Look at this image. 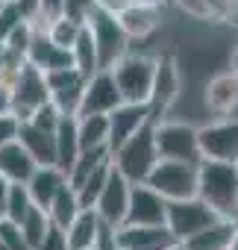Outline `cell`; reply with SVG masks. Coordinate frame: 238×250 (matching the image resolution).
Instances as JSON below:
<instances>
[{"mask_svg": "<svg viewBox=\"0 0 238 250\" xmlns=\"http://www.w3.org/2000/svg\"><path fill=\"white\" fill-rule=\"evenodd\" d=\"M18 142L36 159V165H56V139H53V133L36 127L30 121H21L18 124Z\"/></svg>", "mask_w": 238, "mask_h": 250, "instance_id": "cell-19", "label": "cell"}, {"mask_svg": "<svg viewBox=\"0 0 238 250\" xmlns=\"http://www.w3.org/2000/svg\"><path fill=\"white\" fill-rule=\"evenodd\" d=\"M141 3H162V0H141Z\"/></svg>", "mask_w": 238, "mask_h": 250, "instance_id": "cell-47", "label": "cell"}, {"mask_svg": "<svg viewBox=\"0 0 238 250\" xmlns=\"http://www.w3.org/2000/svg\"><path fill=\"white\" fill-rule=\"evenodd\" d=\"M59 15H62V0H39V24L36 27H44Z\"/></svg>", "mask_w": 238, "mask_h": 250, "instance_id": "cell-37", "label": "cell"}, {"mask_svg": "<svg viewBox=\"0 0 238 250\" xmlns=\"http://www.w3.org/2000/svg\"><path fill=\"white\" fill-rule=\"evenodd\" d=\"M77 212H79V200H77V191L65 183L59 191H56V197L50 200V206H47V218H50V224L53 227H59V229H65L74 218H77Z\"/></svg>", "mask_w": 238, "mask_h": 250, "instance_id": "cell-25", "label": "cell"}, {"mask_svg": "<svg viewBox=\"0 0 238 250\" xmlns=\"http://www.w3.org/2000/svg\"><path fill=\"white\" fill-rule=\"evenodd\" d=\"M153 124L156 121H147L141 130H136L121 147L112 153V165L121 171L130 183H144L147 174L153 171V165L159 162L156 142H153Z\"/></svg>", "mask_w": 238, "mask_h": 250, "instance_id": "cell-2", "label": "cell"}, {"mask_svg": "<svg viewBox=\"0 0 238 250\" xmlns=\"http://www.w3.org/2000/svg\"><path fill=\"white\" fill-rule=\"evenodd\" d=\"M0 3H3V0H0Z\"/></svg>", "mask_w": 238, "mask_h": 250, "instance_id": "cell-50", "label": "cell"}, {"mask_svg": "<svg viewBox=\"0 0 238 250\" xmlns=\"http://www.w3.org/2000/svg\"><path fill=\"white\" fill-rule=\"evenodd\" d=\"M165 197L153 191L147 183H133L130 186V203L124 224H139V227H156L165 224Z\"/></svg>", "mask_w": 238, "mask_h": 250, "instance_id": "cell-14", "label": "cell"}, {"mask_svg": "<svg viewBox=\"0 0 238 250\" xmlns=\"http://www.w3.org/2000/svg\"><path fill=\"white\" fill-rule=\"evenodd\" d=\"M232 74L238 77V47H235V53H232Z\"/></svg>", "mask_w": 238, "mask_h": 250, "instance_id": "cell-44", "label": "cell"}, {"mask_svg": "<svg viewBox=\"0 0 238 250\" xmlns=\"http://www.w3.org/2000/svg\"><path fill=\"white\" fill-rule=\"evenodd\" d=\"M18 124H21V121H18L12 112L0 115V145H6V142L18 139Z\"/></svg>", "mask_w": 238, "mask_h": 250, "instance_id": "cell-38", "label": "cell"}, {"mask_svg": "<svg viewBox=\"0 0 238 250\" xmlns=\"http://www.w3.org/2000/svg\"><path fill=\"white\" fill-rule=\"evenodd\" d=\"M229 250H238V235H235V241L229 244Z\"/></svg>", "mask_w": 238, "mask_h": 250, "instance_id": "cell-46", "label": "cell"}, {"mask_svg": "<svg viewBox=\"0 0 238 250\" xmlns=\"http://www.w3.org/2000/svg\"><path fill=\"white\" fill-rule=\"evenodd\" d=\"M171 250H182V247H179V244H174V247H171Z\"/></svg>", "mask_w": 238, "mask_h": 250, "instance_id": "cell-48", "label": "cell"}, {"mask_svg": "<svg viewBox=\"0 0 238 250\" xmlns=\"http://www.w3.org/2000/svg\"><path fill=\"white\" fill-rule=\"evenodd\" d=\"M118 103H124V100H121V91H118V85L112 80V71H94L85 80L77 118L79 115H109Z\"/></svg>", "mask_w": 238, "mask_h": 250, "instance_id": "cell-13", "label": "cell"}, {"mask_svg": "<svg viewBox=\"0 0 238 250\" xmlns=\"http://www.w3.org/2000/svg\"><path fill=\"white\" fill-rule=\"evenodd\" d=\"M97 229H100V218L94 209H79L77 218L65 227V241L68 250H91L97 241Z\"/></svg>", "mask_w": 238, "mask_h": 250, "instance_id": "cell-23", "label": "cell"}, {"mask_svg": "<svg viewBox=\"0 0 238 250\" xmlns=\"http://www.w3.org/2000/svg\"><path fill=\"white\" fill-rule=\"evenodd\" d=\"M9 88H12V106H9V112H12L18 121H30L33 109L50 100L44 74H41L36 65H30V62L21 65V71L15 74V80L9 83Z\"/></svg>", "mask_w": 238, "mask_h": 250, "instance_id": "cell-8", "label": "cell"}, {"mask_svg": "<svg viewBox=\"0 0 238 250\" xmlns=\"http://www.w3.org/2000/svg\"><path fill=\"white\" fill-rule=\"evenodd\" d=\"M94 9H97L94 0H62V15L77 21V24H85Z\"/></svg>", "mask_w": 238, "mask_h": 250, "instance_id": "cell-34", "label": "cell"}, {"mask_svg": "<svg viewBox=\"0 0 238 250\" xmlns=\"http://www.w3.org/2000/svg\"><path fill=\"white\" fill-rule=\"evenodd\" d=\"M174 3H177L185 15H191V18H197V21H220L218 12L206 3V0H174Z\"/></svg>", "mask_w": 238, "mask_h": 250, "instance_id": "cell-35", "label": "cell"}, {"mask_svg": "<svg viewBox=\"0 0 238 250\" xmlns=\"http://www.w3.org/2000/svg\"><path fill=\"white\" fill-rule=\"evenodd\" d=\"M153 142L159 159H174V162H200V147H197V127L179 121H156L153 124Z\"/></svg>", "mask_w": 238, "mask_h": 250, "instance_id": "cell-5", "label": "cell"}, {"mask_svg": "<svg viewBox=\"0 0 238 250\" xmlns=\"http://www.w3.org/2000/svg\"><path fill=\"white\" fill-rule=\"evenodd\" d=\"M36 250H68L65 229H59V227H53V224H50V229L44 232V238L39 241V247H36Z\"/></svg>", "mask_w": 238, "mask_h": 250, "instance_id": "cell-36", "label": "cell"}, {"mask_svg": "<svg viewBox=\"0 0 238 250\" xmlns=\"http://www.w3.org/2000/svg\"><path fill=\"white\" fill-rule=\"evenodd\" d=\"M109 71H112L118 91H121V100H127V103H147L150 100L156 59L139 56V53H124Z\"/></svg>", "mask_w": 238, "mask_h": 250, "instance_id": "cell-3", "label": "cell"}, {"mask_svg": "<svg viewBox=\"0 0 238 250\" xmlns=\"http://www.w3.org/2000/svg\"><path fill=\"white\" fill-rule=\"evenodd\" d=\"M77 139H79V150L106 147V139H109L106 115H79L77 118Z\"/></svg>", "mask_w": 238, "mask_h": 250, "instance_id": "cell-24", "label": "cell"}, {"mask_svg": "<svg viewBox=\"0 0 238 250\" xmlns=\"http://www.w3.org/2000/svg\"><path fill=\"white\" fill-rule=\"evenodd\" d=\"M153 191H159L165 200H182L197 194V165L191 162H174V159H159L153 171L144 180Z\"/></svg>", "mask_w": 238, "mask_h": 250, "instance_id": "cell-7", "label": "cell"}, {"mask_svg": "<svg viewBox=\"0 0 238 250\" xmlns=\"http://www.w3.org/2000/svg\"><path fill=\"white\" fill-rule=\"evenodd\" d=\"M71 56H74V65H77L85 77H91V74L97 71V47H94V39H91L88 24L79 27V36H77V42H74V47H71Z\"/></svg>", "mask_w": 238, "mask_h": 250, "instance_id": "cell-27", "label": "cell"}, {"mask_svg": "<svg viewBox=\"0 0 238 250\" xmlns=\"http://www.w3.org/2000/svg\"><path fill=\"white\" fill-rule=\"evenodd\" d=\"M0 244H6L9 250H33V247L27 244V238L21 235L18 224H12V221H6V218H0Z\"/></svg>", "mask_w": 238, "mask_h": 250, "instance_id": "cell-32", "label": "cell"}, {"mask_svg": "<svg viewBox=\"0 0 238 250\" xmlns=\"http://www.w3.org/2000/svg\"><path fill=\"white\" fill-rule=\"evenodd\" d=\"M0 250H9V247H6V244H0Z\"/></svg>", "mask_w": 238, "mask_h": 250, "instance_id": "cell-49", "label": "cell"}, {"mask_svg": "<svg viewBox=\"0 0 238 250\" xmlns=\"http://www.w3.org/2000/svg\"><path fill=\"white\" fill-rule=\"evenodd\" d=\"M12 106V88L6 83H0V115H6Z\"/></svg>", "mask_w": 238, "mask_h": 250, "instance_id": "cell-40", "label": "cell"}, {"mask_svg": "<svg viewBox=\"0 0 238 250\" xmlns=\"http://www.w3.org/2000/svg\"><path fill=\"white\" fill-rule=\"evenodd\" d=\"M197 147H200V159L238 162V118H226V121L209 124V127H200Z\"/></svg>", "mask_w": 238, "mask_h": 250, "instance_id": "cell-9", "label": "cell"}, {"mask_svg": "<svg viewBox=\"0 0 238 250\" xmlns=\"http://www.w3.org/2000/svg\"><path fill=\"white\" fill-rule=\"evenodd\" d=\"M27 62L36 65L41 74L53 71V68H65V65H74V56L71 50L53 44L44 33V27H33V39H30V47H27Z\"/></svg>", "mask_w": 238, "mask_h": 250, "instance_id": "cell-16", "label": "cell"}, {"mask_svg": "<svg viewBox=\"0 0 238 250\" xmlns=\"http://www.w3.org/2000/svg\"><path fill=\"white\" fill-rule=\"evenodd\" d=\"M109 171H112V156L109 159H103L85 180H82V186L77 188V200H79V209H94V203H97V197H100V191H103V186H106V177H109Z\"/></svg>", "mask_w": 238, "mask_h": 250, "instance_id": "cell-26", "label": "cell"}, {"mask_svg": "<svg viewBox=\"0 0 238 250\" xmlns=\"http://www.w3.org/2000/svg\"><path fill=\"white\" fill-rule=\"evenodd\" d=\"M118 24L127 33V39H144L162 24V3H141V0H130V3L115 12Z\"/></svg>", "mask_w": 238, "mask_h": 250, "instance_id": "cell-15", "label": "cell"}, {"mask_svg": "<svg viewBox=\"0 0 238 250\" xmlns=\"http://www.w3.org/2000/svg\"><path fill=\"white\" fill-rule=\"evenodd\" d=\"M59 118H62V112L47 100V103H41V106H36V109H33L30 124H36V127H41V130L53 133V130H56V124H59Z\"/></svg>", "mask_w": 238, "mask_h": 250, "instance_id": "cell-31", "label": "cell"}, {"mask_svg": "<svg viewBox=\"0 0 238 250\" xmlns=\"http://www.w3.org/2000/svg\"><path fill=\"white\" fill-rule=\"evenodd\" d=\"M79 27H82V24H77V21H71V18L59 15V18H53L50 24H44V33H47V39H50L53 44H59V47L71 50V47H74V42H77V36H79Z\"/></svg>", "mask_w": 238, "mask_h": 250, "instance_id": "cell-29", "label": "cell"}, {"mask_svg": "<svg viewBox=\"0 0 238 250\" xmlns=\"http://www.w3.org/2000/svg\"><path fill=\"white\" fill-rule=\"evenodd\" d=\"M130 186L133 183L112 165V171L106 177V186H103V191H100V197L94 203V212H97V218L103 224H109V227H121L124 224L127 203H130Z\"/></svg>", "mask_w": 238, "mask_h": 250, "instance_id": "cell-11", "label": "cell"}, {"mask_svg": "<svg viewBox=\"0 0 238 250\" xmlns=\"http://www.w3.org/2000/svg\"><path fill=\"white\" fill-rule=\"evenodd\" d=\"M91 250H94V247H91Z\"/></svg>", "mask_w": 238, "mask_h": 250, "instance_id": "cell-51", "label": "cell"}, {"mask_svg": "<svg viewBox=\"0 0 238 250\" xmlns=\"http://www.w3.org/2000/svg\"><path fill=\"white\" fill-rule=\"evenodd\" d=\"M206 106L215 115H232L238 109V77L229 74H218L209 80L206 85Z\"/></svg>", "mask_w": 238, "mask_h": 250, "instance_id": "cell-22", "label": "cell"}, {"mask_svg": "<svg viewBox=\"0 0 238 250\" xmlns=\"http://www.w3.org/2000/svg\"><path fill=\"white\" fill-rule=\"evenodd\" d=\"M18 229H21V235L27 238V244L36 250V247H39V241L44 238V232L50 229V218H47V212H44V209L33 206V209H30V212L21 218Z\"/></svg>", "mask_w": 238, "mask_h": 250, "instance_id": "cell-28", "label": "cell"}, {"mask_svg": "<svg viewBox=\"0 0 238 250\" xmlns=\"http://www.w3.org/2000/svg\"><path fill=\"white\" fill-rule=\"evenodd\" d=\"M15 3V9H18V15H21V21H27V24H39V0H12Z\"/></svg>", "mask_w": 238, "mask_h": 250, "instance_id": "cell-39", "label": "cell"}, {"mask_svg": "<svg viewBox=\"0 0 238 250\" xmlns=\"http://www.w3.org/2000/svg\"><path fill=\"white\" fill-rule=\"evenodd\" d=\"M65 183H68V177H65L56 165H39V168L33 171V177H30L24 186H27V191H30L33 203H36L39 209H44V212H47L50 200L56 197V191H59Z\"/></svg>", "mask_w": 238, "mask_h": 250, "instance_id": "cell-20", "label": "cell"}, {"mask_svg": "<svg viewBox=\"0 0 238 250\" xmlns=\"http://www.w3.org/2000/svg\"><path fill=\"white\" fill-rule=\"evenodd\" d=\"M235 235H238V227L232 224V218H218L215 224H209L200 232L179 241V247L182 250H229Z\"/></svg>", "mask_w": 238, "mask_h": 250, "instance_id": "cell-17", "label": "cell"}, {"mask_svg": "<svg viewBox=\"0 0 238 250\" xmlns=\"http://www.w3.org/2000/svg\"><path fill=\"white\" fill-rule=\"evenodd\" d=\"M174 244H136V247H124V250H171Z\"/></svg>", "mask_w": 238, "mask_h": 250, "instance_id": "cell-43", "label": "cell"}, {"mask_svg": "<svg viewBox=\"0 0 238 250\" xmlns=\"http://www.w3.org/2000/svg\"><path fill=\"white\" fill-rule=\"evenodd\" d=\"M197 197L206 200L220 218H232V206L238 197V165L200 159L197 162Z\"/></svg>", "mask_w": 238, "mask_h": 250, "instance_id": "cell-1", "label": "cell"}, {"mask_svg": "<svg viewBox=\"0 0 238 250\" xmlns=\"http://www.w3.org/2000/svg\"><path fill=\"white\" fill-rule=\"evenodd\" d=\"M88 30H91V39H94V47H97V71H109L118 59H121L130 47V39L127 33L118 24V15L115 12H106V9H94L88 15Z\"/></svg>", "mask_w": 238, "mask_h": 250, "instance_id": "cell-4", "label": "cell"}, {"mask_svg": "<svg viewBox=\"0 0 238 250\" xmlns=\"http://www.w3.org/2000/svg\"><path fill=\"white\" fill-rule=\"evenodd\" d=\"M53 139H56V168L68 177V171L74 168L77 156H79V139H77V115H62L56 130H53Z\"/></svg>", "mask_w": 238, "mask_h": 250, "instance_id": "cell-21", "label": "cell"}, {"mask_svg": "<svg viewBox=\"0 0 238 250\" xmlns=\"http://www.w3.org/2000/svg\"><path fill=\"white\" fill-rule=\"evenodd\" d=\"M9 186H12V183H9L3 174H0V218L6 215V197H9Z\"/></svg>", "mask_w": 238, "mask_h": 250, "instance_id": "cell-42", "label": "cell"}, {"mask_svg": "<svg viewBox=\"0 0 238 250\" xmlns=\"http://www.w3.org/2000/svg\"><path fill=\"white\" fill-rule=\"evenodd\" d=\"M94 3H97L100 9H106V12H121L130 0H94Z\"/></svg>", "mask_w": 238, "mask_h": 250, "instance_id": "cell-41", "label": "cell"}, {"mask_svg": "<svg viewBox=\"0 0 238 250\" xmlns=\"http://www.w3.org/2000/svg\"><path fill=\"white\" fill-rule=\"evenodd\" d=\"M232 224L238 227V197H235V206H232Z\"/></svg>", "mask_w": 238, "mask_h": 250, "instance_id": "cell-45", "label": "cell"}, {"mask_svg": "<svg viewBox=\"0 0 238 250\" xmlns=\"http://www.w3.org/2000/svg\"><path fill=\"white\" fill-rule=\"evenodd\" d=\"M220 215L206 203L200 200L197 194L194 197H182V200H168L165 203V227L168 232L177 238V241H185L188 235L200 232L203 227L215 224Z\"/></svg>", "mask_w": 238, "mask_h": 250, "instance_id": "cell-6", "label": "cell"}, {"mask_svg": "<svg viewBox=\"0 0 238 250\" xmlns=\"http://www.w3.org/2000/svg\"><path fill=\"white\" fill-rule=\"evenodd\" d=\"M106 121H109L106 147H109V153H115L136 130H141L147 121H153L150 103H127V100H124V103H118V106L106 115Z\"/></svg>", "mask_w": 238, "mask_h": 250, "instance_id": "cell-10", "label": "cell"}, {"mask_svg": "<svg viewBox=\"0 0 238 250\" xmlns=\"http://www.w3.org/2000/svg\"><path fill=\"white\" fill-rule=\"evenodd\" d=\"M36 203H33V197H30V191H27V186L24 183H12L9 186V197H6V221H12V224H21V218L33 209Z\"/></svg>", "mask_w": 238, "mask_h": 250, "instance_id": "cell-30", "label": "cell"}, {"mask_svg": "<svg viewBox=\"0 0 238 250\" xmlns=\"http://www.w3.org/2000/svg\"><path fill=\"white\" fill-rule=\"evenodd\" d=\"M18 24H24V21H21L15 3H12V0H3V3H0V44L12 36V30H15Z\"/></svg>", "mask_w": 238, "mask_h": 250, "instance_id": "cell-33", "label": "cell"}, {"mask_svg": "<svg viewBox=\"0 0 238 250\" xmlns=\"http://www.w3.org/2000/svg\"><path fill=\"white\" fill-rule=\"evenodd\" d=\"M36 168H39L36 159L27 153V147L18 139L0 145V174H3L9 183H27Z\"/></svg>", "mask_w": 238, "mask_h": 250, "instance_id": "cell-18", "label": "cell"}, {"mask_svg": "<svg viewBox=\"0 0 238 250\" xmlns=\"http://www.w3.org/2000/svg\"><path fill=\"white\" fill-rule=\"evenodd\" d=\"M179 88H182V77H179V68L171 56H162L156 59V71H153V85H150V115L153 121H159L171 106L174 100L179 97Z\"/></svg>", "mask_w": 238, "mask_h": 250, "instance_id": "cell-12", "label": "cell"}]
</instances>
